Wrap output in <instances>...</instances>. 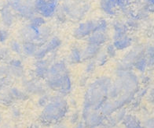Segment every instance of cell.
<instances>
[{
	"instance_id": "obj_1",
	"label": "cell",
	"mask_w": 154,
	"mask_h": 128,
	"mask_svg": "<svg viewBox=\"0 0 154 128\" xmlns=\"http://www.w3.org/2000/svg\"><path fill=\"white\" fill-rule=\"evenodd\" d=\"M111 84V79L105 76L94 80L87 88L84 95L83 109L99 110L102 104L108 99Z\"/></svg>"
},
{
	"instance_id": "obj_2",
	"label": "cell",
	"mask_w": 154,
	"mask_h": 128,
	"mask_svg": "<svg viewBox=\"0 0 154 128\" xmlns=\"http://www.w3.org/2000/svg\"><path fill=\"white\" fill-rule=\"evenodd\" d=\"M67 112V101L61 95L54 96L43 107L40 117L43 122L54 124L64 118Z\"/></svg>"
},
{
	"instance_id": "obj_3",
	"label": "cell",
	"mask_w": 154,
	"mask_h": 128,
	"mask_svg": "<svg viewBox=\"0 0 154 128\" xmlns=\"http://www.w3.org/2000/svg\"><path fill=\"white\" fill-rule=\"evenodd\" d=\"M7 6L18 16L24 19L30 20L35 16L34 0H6Z\"/></svg>"
},
{
	"instance_id": "obj_4",
	"label": "cell",
	"mask_w": 154,
	"mask_h": 128,
	"mask_svg": "<svg viewBox=\"0 0 154 128\" xmlns=\"http://www.w3.org/2000/svg\"><path fill=\"white\" fill-rule=\"evenodd\" d=\"M89 10V5L85 2H67L63 6V12L73 20H80Z\"/></svg>"
},
{
	"instance_id": "obj_5",
	"label": "cell",
	"mask_w": 154,
	"mask_h": 128,
	"mask_svg": "<svg viewBox=\"0 0 154 128\" xmlns=\"http://www.w3.org/2000/svg\"><path fill=\"white\" fill-rule=\"evenodd\" d=\"M19 36L23 42H35L38 45L40 38V28L26 24L20 28L19 31Z\"/></svg>"
},
{
	"instance_id": "obj_6",
	"label": "cell",
	"mask_w": 154,
	"mask_h": 128,
	"mask_svg": "<svg viewBox=\"0 0 154 128\" xmlns=\"http://www.w3.org/2000/svg\"><path fill=\"white\" fill-rule=\"evenodd\" d=\"M94 27H95V20H87L85 22L81 23L74 29L73 36L77 39L87 38L90 34L94 31Z\"/></svg>"
},
{
	"instance_id": "obj_7",
	"label": "cell",
	"mask_w": 154,
	"mask_h": 128,
	"mask_svg": "<svg viewBox=\"0 0 154 128\" xmlns=\"http://www.w3.org/2000/svg\"><path fill=\"white\" fill-rule=\"evenodd\" d=\"M105 117L98 110H91L83 120L87 128H97L104 124Z\"/></svg>"
},
{
	"instance_id": "obj_8",
	"label": "cell",
	"mask_w": 154,
	"mask_h": 128,
	"mask_svg": "<svg viewBox=\"0 0 154 128\" xmlns=\"http://www.w3.org/2000/svg\"><path fill=\"white\" fill-rule=\"evenodd\" d=\"M67 74H69L67 65L63 60H60V61L54 63L50 66L47 77L45 79L61 77Z\"/></svg>"
},
{
	"instance_id": "obj_9",
	"label": "cell",
	"mask_w": 154,
	"mask_h": 128,
	"mask_svg": "<svg viewBox=\"0 0 154 128\" xmlns=\"http://www.w3.org/2000/svg\"><path fill=\"white\" fill-rule=\"evenodd\" d=\"M57 8V0H46L44 3L37 10V12L39 13L41 16L44 18H49L54 15Z\"/></svg>"
},
{
	"instance_id": "obj_10",
	"label": "cell",
	"mask_w": 154,
	"mask_h": 128,
	"mask_svg": "<svg viewBox=\"0 0 154 128\" xmlns=\"http://www.w3.org/2000/svg\"><path fill=\"white\" fill-rule=\"evenodd\" d=\"M27 92L34 95L45 94V88L43 84L36 80H25L23 82Z\"/></svg>"
},
{
	"instance_id": "obj_11",
	"label": "cell",
	"mask_w": 154,
	"mask_h": 128,
	"mask_svg": "<svg viewBox=\"0 0 154 128\" xmlns=\"http://www.w3.org/2000/svg\"><path fill=\"white\" fill-rule=\"evenodd\" d=\"M51 63L48 60H38L35 63L34 74L35 77L40 79H45L47 77V73L50 68Z\"/></svg>"
},
{
	"instance_id": "obj_12",
	"label": "cell",
	"mask_w": 154,
	"mask_h": 128,
	"mask_svg": "<svg viewBox=\"0 0 154 128\" xmlns=\"http://www.w3.org/2000/svg\"><path fill=\"white\" fill-rule=\"evenodd\" d=\"M0 16L2 24L6 28H10L14 23V14L13 13V10L6 4L3 5L2 8L0 9Z\"/></svg>"
},
{
	"instance_id": "obj_13",
	"label": "cell",
	"mask_w": 154,
	"mask_h": 128,
	"mask_svg": "<svg viewBox=\"0 0 154 128\" xmlns=\"http://www.w3.org/2000/svg\"><path fill=\"white\" fill-rule=\"evenodd\" d=\"M101 52V46L87 44L85 48L82 50V61H89L97 57L98 53Z\"/></svg>"
},
{
	"instance_id": "obj_14",
	"label": "cell",
	"mask_w": 154,
	"mask_h": 128,
	"mask_svg": "<svg viewBox=\"0 0 154 128\" xmlns=\"http://www.w3.org/2000/svg\"><path fill=\"white\" fill-rule=\"evenodd\" d=\"M108 36L106 32L96 31L93 32L87 37V44L101 46L107 42Z\"/></svg>"
},
{
	"instance_id": "obj_15",
	"label": "cell",
	"mask_w": 154,
	"mask_h": 128,
	"mask_svg": "<svg viewBox=\"0 0 154 128\" xmlns=\"http://www.w3.org/2000/svg\"><path fill=\"white\" fill-rule=\"evenodd\" d=\"M132 44L131 38L127 34L120 38L114 40L113 45L116 50H124L126 48H129Z\"/></svg>"
},
{
	"instance_id": "obj_16",
	"label": "cell",
	"mask_w": 154,
	"mask_h": 128,
	"mask_svg": "<svg viewBox=\"0 0 154 128\" xmlns=\"http://www.w3.org/2000/svg\"><path fill=\"white\" fill-rule=\"evenodd\" d=\"M113 40H116V39L121 38L127 34L128 28L123 23L120 22V21H116L113 23Z\"/></svg>"
},
{
	"instance_id": "obj_17",
	"label": "cell",
	"mask_w": 154,
	"mask_h": 128,
	"mask_svg": "<svg viewBox=\"0 0 154 128\" xmlns=\"http://www.w3.org/2000/svg\"><path fill=\"white\" fill-rule=\"evenodd\" d=\"M39 46L35 42H23L22 44V53L26 56H34L37 48Z\"/></svg>"
},
{
	"instance_id": "obj_18",
	"label": "cell",
	"mask_w": 154,
	"mask_h": 128,
	"mask_svg": "<svg viewBox=\"0 0 154 128\" xmlns=\"http://www.w3.org/2000/svg\"><path fill=\"white\" fill-rule=\"evenodd\" d=\"M100 7L107 15L113 16L116 14V6L109 0H100Z\"/></svg>"
},
{
	"instance_id": "obj_19",
	"label": "cell",
	"mask_w": 154,
	"mask_h": 128,
	"mask_svg": "<svg viewBox=\"0 0 154 128\" xmlns=\"http://www.w3.org/2000/svg\"><path fill=\"white\" fill-rule=\"evenodd\" d=\"M69 61L71 63L76 64L79 63L82 61V50L78 47L75 46L71 49L69 54Z\"/></svg>"
},
{
	"instance_id": "obj_20",
	"label": "cell",
	"mask_w": 154,
	"mask_h": 128,
	"mask_svg": "<svg viewBox=\"0 0 154 128\" xmlns=\"http://www.w3.org/2000/svg\"><path fill=\"white\" fill-rule=\"evenodd\" d=\"M61 40L58 37L54 36L51 37L50 39L47 42V44H45V47L47 49L49 52H54L56 49L61 46Z\"/></svg>"
},
{
	"instance_id": "obj_21",
	"label": "cell",
	"mask_w": 154,
	"mask_h": 128,
	"mask_svg": "<svg viewBox=\"0 0 154 128\" xmlns=\"http://www.w3.org/2000/svg\"><path fill=\"white\" fill-rule=\"evenodd\" d=\"M9 93L14 100H24L28 98L26 93L17 88H11L9 91Z\"/></svg>"
},
{
	"instance_id": "obj_22",
	"label": "cell",
	"mask_w": 154,
	"mask_h": 128,
	"mask_svg": "<svg viewBox=\"0 0 154 128\" xmlns=\"http://www.w3.org/2000/svg\"><path fill=\"white\" fill-rule=\"evenodd\" d=\"M123 121L124 123L125 128H142L138 120L130 115L126 116Z\"/></svg>"
},
{
	"instance_id": "obj_23",
	"label": "cell",
	"mask_w": 154,
	"mask_h": 128,
	"mask_svg": "<svg viewBox=\"0 0 154 128\" xmlns=\"http://www.w3.org/2000/svg\"><path fill=\"white\" fill-rule=\"evenodd\" d=\"M72 90V81L71 78L68 75L65 78V80L63 81L62 84H61V88L59 89L58 92H60V94L62 95H67L70 93Z\"/></svg>"
},
{
	"instance_id": "obj_24",
	"label": "cell",
	"mask_w": 154,
	"mask_h": 128,
	"mask_svg": "<svg viewBox=\"0 0 154 128\" xmlns=\"http://www.w3.org/2000/svg\"><path fill=\"white\" fill-rule=\"evenodd\" d=\"M29 24L35 28H40L45 24V19L42 16H33L30 19V23Z\"/></svg>"
},
{
	"instance_id": "obj_25",
	"label": "cell",
	"mask_w": 154,
	"mask_h": 128,
	"mask_svg": "<svg viewBox=\"0 0 154 128\" xmlns=\"http://www.w3.org/2000/svg\"><path fill=\"white\" fill-rule=\"evenodd\" d=\"M108 28V24L106 20L103 19L95 20V27H94V31L99 32H106Z\"/></svg>"
},
{
	"instance_id": "obj_26",
	"label": "cell",
	"mask_w": 154,
	"mask_h": 128,
	"mask_svg": "<svg viewBox=\"0 0 154 128\" xmlns=\"http://www.w3.org/2000/svg\"><path fill=\"white\" fill-rule=\"evenodd\" d=\"M9 67V71H10V76L14 77L20 78L24 76V67H14V66H10Z\"/></svg>"
},
{
	"instance_id": "obj_27",
	"label": "cell",
	"mask_w": 154,
	"mask_h": 128,
	"mask_svg": "<svg viewBox=\"0 0 154 128\" xmlns=\"http://www.w3.org/2000/svg\"><path fill=\"white\" fill-rule=\"evenodd\" d=\"M10 48L11 51L16 53V54H21L22 53V45L20 42L17 40H12L10 43Z\"/></svg>"
},
{
	"instance_id": "obj_28",
	"label": "cell",
	"mask_w": 154,
	"mask_h": 128,
	"mask_svg": "<svg viewBox=\"0 0 154 128\" xmlns=\"http://www.w3.org/2000/svg\"><path fill=\"white\" fill-rule=\"evenodd\" d=\"M49 53V52L47 51V49L46 48L45 45L39 46L38 48H37L36 52L35 53L34 57L37 60H43L45 59V57L47 56V54Z\"/></svg>"
},
{
	"instance_id": "obj_29",
	"label": "cell",
	"mask_w": 154,
	"mask_h": 128,
	"mask_svg": "<svg viewBox=\"0 0 154 128\" xmlns=\"http://www.w3.org/2000/svg\"><path fill=\"white\" fill-rule=\"evenodd\" d=\"M108 57L107 54H106V52H100L98 53V55L97 56V60H96V63L98 66H104V65H106L108 62Z\"/></svg>"
},
{
	"instance_id": "obj_30",
	"label": "cell",
	"mask_w": 154,
	"mask_h": 128,
	"mask_svg": "<svg viewBox=\"0 0 154 128\" xmlns=\"http://www.w3.org/2000/svg\"><path fill=\"white\" fill-rule=\"evenodd\" d=\"M134 65L137 70L142 72V71H144L146 66H147V60L144 58H139L136 61Z\"/></svg>"
},
{
	"instance_id": "obj_31",
	"label": "cell",
	"mask_w": 154,
	"mask_h": 128,
	"mask_svg": "<svg viewBox=\"0 0 154 128\" xmlns=\"http://www.w3.org/2000/svg\"><path fill=\"white\" fill-rule=\"evenodd\" d=\"M96 66H97V63H96V61H94V60H89V62L87 63V64L86 65L85 68V72L87 74H91L92 73L94 72V70H96Z\"/></svg>"
},
{
	"instance_id": "obj_32",
	"label": "cell",
	"mask_w": 154,
	"mask_h": 128,
	"mask_svg": "<svg viewBox=\"0 0 154 128\" xmlns=\"http://www.w3.org/2000/svg\"><path fill=\"white\" fill-rule=\"evenodd\" d=\"M10 58V51L6 47L0 46V60L6 61Z\"/></svg>"
},
{
	"instance_id": "obj_33",
	"label": "cell",
	"mask_w": 154,
	"mask_h": 128,
	"mask_svg": "<svg viewBox=\"0 0 154 128\" xmlns=\"http://www.w3.org/2000/svg\"><path fill=\"white\" fill-rule=\"evenodd\" d=\"M127 116L126 115V111L125 109H118L116 112V115L114 116L115 117L116 120L117 121V123L120 122V121H123L124 119L125 118V116Z\"/></svg>"
},
{
	"instance_id": "obj_34",
	"label": "cell",
	"mask_w": 154,
	"mask_h": 128,
	"mask_svg": "<svg viewBox=\"0 0 154 128\" xmlns=\"http://www.w3.org/2000/svg\"><path fill=\"white\" fill-rule=\"evenodd\" d=\"M10 33L5 28L0 29V43H5L9 39Z\"/></svg>"
},
{
	"instance_id": "obj_35",
	"label": "cell",
	"mask_w": 154,
	"mask_h": 128,
	"mask_svg": "<svg viewBox=\"0 0 154 128\" xmlns=\"http://www.w3.org/2000/svg\"><path fill=\"white\" fill-rule=\"evenodd\" d=\"M116 49L114 47V45L112 44L109 45L106 48V53L107 54L108 57L109 58H114L116 56Z\"/></svg>"
},
{
	"instance_id": "obj_36",
	"label": "cell",
	"mask_w": 154,
	"mask_h": 128,
	"mask_svg": "<svg viewBox=\"0 0 154 128\" xmlns=\"http://www.w3.org/2000/svg\"><path fill=\"white\" fill-rule=\"evenodd\" d=\"M50 99H51V98H50V96H49L48 95H47V94L42 95L38 101V106H42V107H44V106H46L47 103H48L49 101H50Z\"/></svg>"
},
{
	"instance_id": "obj_37",
	"label": "cell",
	"mask_w": 154,
	"mask_h": 128,
	"mask_svg": "<svg viewBox=\"0 0 154 128\" xmlns=\"http://www.w3.org/2000/svg\"><path fill=\"white\" fill-rule=\"evenodd\" d=\"M9 66L14 67H22L23 63L21 60L18 59H12L9 61Z\"/></svg>"
},
{
	"instance_id": "obj_38",
	"label": "cell",
	"mask_w": 154,
	"mask_h": 128,
	"mask_svg": "<svg viewBox=\"0 0 154 128\" xmlns=\"http://www.w3.org/2000/svg\"><path fill=\"white\" fill-rule=\"evenodd\" d=\"M10 76L9 67L6 66H0V77H8Z\"/></svg>"
},
{
	"instance_id": "obj_39",
	"label": "cell",
	"mask_w": 154,
	"mask_h": 128,
	"mask_svg": "<svg viewBox=\"0 0 154 128\" xmlns=\"http://www.w3.org/2000/svg\"><path fill=\"white\" fill-rule=\"evenodd\" d=\"M128 4H129V0H118L116 6H119L123 10H126L128 9Z\"/></svg>"
},
{
	"instance_id": "obj_40",
	"label": "cell",
	"mask_w": 154,
	"mask_h": 128,
	"mask_svg": "<svg viewBox=\"0 0 154 128\" xmlns=\"http://www.w3.org/2000/svg\"><path fill=\"white\" fill-rule=\"evenodd\" d=\"M145 128H154V119H149L146 121Z\"/></svg>"
},
{
	"instance_id": "obj_41",
	"label": "cell",
	"mask_w": 154,
	"mask_h": 128,
	"mask_svg": "<svg viewBox=\"0 0 154 128\" xmlns=\"http://www.w3.org/2000/svg\"><path fill=\"white\" fill-rule=\"evenodd\" d=\"M7 84V77H0V91L2 90L3 88Z\"/></svg>"
},
{
	"instance_id": "obj_42",
	"label": "cell",
	"mask_w": 154,
	"mask_h": 128,
	"mask_svg": "<svg viewBox=\"0 0 154 128\" xmlns=\"http://www.w3.org/2000/svg\"><path fill=\"white\" fill-rule=\"evenodd\" d=\"M78 120H79V113H77V112L73 113V114L72 115L71 118H70L71 123H72L73 124H75L78 122Z\"/></svg>"
},
{
	"instance_id": "obj_43",
	"label": "cell",
	"mask_w": 154,
	"mask_h": 128,
	"mask_svg": "<svg viewBox=\"0 0 154 128\" xmlns=\"http://www.w3.org/2000/svg\"><path fill=\"white\" fill-rule=\"evenodd\" d=\"M12 114L14 117H19V116H20V111L18 109L14 108L12 110Z\"/></svg>"
},
{
	"instance_id": "obj_44",
	"label": "cell",
	"mask_w": 154,
	"mask_h": 128,
	"mask_svg": "<svg viewBox=\"0 0 154 128\" xmlns=\"http://www.w3.org/2000/svg\"><path fill=\"white\" fill-rule=\"evenodd\" d=\"M87 81V77L86 76H83L81 78H80V80H79V82H80V85L81 86H84L86 84Z\"/></svg>"
},
{
	"instance_id": "obj_45",
	"label": "cell",
	"mask_w": 154,
	"mask_h": 128,
	"mask_svg": "<svg viewBox=\"0 0 154 128\" xmlns=\"http://www.w3.org/2000/svg\"><path fill=\"white\" fill-rule=\"evenodd\" d=\"M75 124H76V125H75V128H87L86 127L84 122H81V121L79 122V121H78Z\"/></svg>"
},
{
	"instance_id": "obj_46",
	"label": "cell",
	"mask_w": 154,
	"mask_h": 128,
	"mask_svg": "<svg viewBox=\"0 0 154 128\" xmlns=\"http://www.w3.org/2000/svg\"><path fill=\"white\" fill-rule=\"evenodd\" d=\"M109 2H111L112 3V4L115 5L116 6V5H117V1H118V0H109Z\"/></svg>"
},
{
	"instance_id": "obj_47",
	"label": "cell",
	"mask_w": 154,
	"mask_h": 128,
	"mask_svg": "<svg viewBox=\"0 0 154 128\" xmlns=\"http://www.w3.org/2000/svg\"><path fill=\"white\" fill-rule=\"evenodd\" d=\"M150 7H154V0H149Z\"/></svg>"
},
{
	"instance_id": "obj_48",
	"label": "cell",
	"mask_w": 154,
	"mask_h": 128,
	"mask_svg": "<svg viewBox=\"0 0 154 128\" xmlns=\"http://www.w3.org/2000/svg\"><path fill=\"white\" fill-rule=\"evenodd\" d=\"M150 97H151V98H152V100L154 101V89L152 91V92H151V94H150Z\"/></svg>"
},
{
	"instance_id": "obj_49",
	"label": "cell",
	"mask_w": 154,
	"mask_h": 128,
	"mask_svg": "<svg viewBox=\"0 0 154 128\" xmlns=\"http://www.w3.org/2000/svg\"><path fill=\"white\" fill-rule=\"evenodd\" d=\"M53 128H65L63 125H56L55 127H54Z\"/></svg>"
},
{
	"instance_id": "obj_50",
	"label": "cell",
	"mask_w": 154,
	"mask_h": 128,
	"mask_svg": "<svg viewBox=\"0 0 154 128\" xmlns=\"http://www.w3.org/2000/svg\"><path fill=\"white\" fill-rule=\"evenodd\" d=\"M1 128H10V127L9 126H3V127H2Z\"/></svg>"
}]
</instances>
